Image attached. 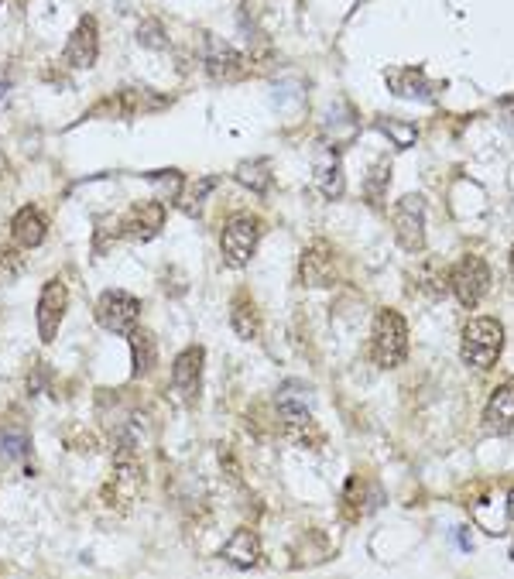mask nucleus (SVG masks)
Instances as JSON below:
<instances>
[{"label":"nucleus","instance_id":"1","mask_svg":"<svg viewBox=\"0 0 514 579\" xmlns=\"http://www.w3.org/2000/svg\"><path fill=\"white\" fill-rule=\"evenodd\" d=\"M141 490H144V470L138 460V449L117 446L114 470H110L107 484H103V504L117 514H127L138 504Z\"/></svg>","mask_w":514,"mask_h":579},{"label":"nucleus","instance_id":"2","mask_svg":"<svg viewBox=\"0 0 514 579\" xmlns=\"http://www.w3.org/2000/svg\"><path fill=\"white\" fill-rule=\"evenodd\" d=\"M371 360L381 371H395L408 360V323L395 309H381L371 333Z\"/></svg>","mask_w":514,"mask_h":579},{"label":"nucleus","instance_id":"3","mask_svg":"<svg viewBox=\"0 0 514 579\" xmlns=\"http://www.w3.org/2000/svg\"><path fill=\"white\" fill-rule=\"evenodd\" d=\"M504 350V326L494 316H477L463 329V364L473 371H491Z\"/></svg>","mask_w":514,"mask_h":579},{"label":"nucleus","instance_id":"4","mask_svg":"<svg viewBox=\"0 0 514 579\" xmlns=\"http://www.w3.org/2000/svg\"><path fill=\"white\" fill-rule=\"evenodd\" d=\"M93 316L103 333L127 336L141 319V302L134 299L131 292H124V288H110V292H103L100 299H96Z\"/></svg>","mask_w":514,"mask_h":579},{"label":"nucleus","instance_id":"5","mask_svg":"<svg viewBox=\"0 0 514 579\" xmlns=\"http://www.w3.org/2000/svg\"><path fill=\"white\" fill-rule=\"evenodd\" d=\"M449 285H453V295H456V302H460L463 309H477V305L487 299V292H491V268H487L484 257L467 254L453 268Z\"/></svg>","mask_w":514,"mask_h":579},{"label":"nucleus","instance_id":"6","mask_svg":"<svg viewBox=\"0 0 514 579\" xmlns=\"http://www.w3.org/2000/svg\"><path fill=\"white\" fill-rule=\"evenodd\" d=\"M257 240H261V223H257L254 216H247V213L234 216V220H230L220 233L223 261H227L230 268H244V264L251 261L254 251H257Z\"/></svg>","mask_w":514,"mask_h":579},{"label":"nucleus","instance_id":"7","mask_svg":"<svg viewBox=\"0 0 514 579\" xmlns=\"http://www.w3.org/2000/svg\"><path fill=\"white\" fill-rule=\"evenodd\" d=\"M395 240L408 254L425 251V199L415 196V192L401 196L395 206Z\"/></svg>","mask_w":514,"mask_h":579},{"label":"nucleus","instance_id":"8","mask_svg":"<svg viewBox=\"0 0 514 579\" xmlns=\"http://www.w3.org/2000/svg\"><path fill=\"white\" fill-rule=\"evenodd\" d=\"M299 278L305 288H329L336 278H340V268H336V251L329 240H312L302 251L299 261Z\"/></svg>","mask_w":514,"mask_h":579},{"label":"nucleus","instance_id":"9","mask_svg":"<svg viewBox=\"0 0 514 579\" xmlns=\"http://www.w3.org/2000/svg\"><path fill=\"white\" fill-rule=\"evenodd\" d=\"M66 309H69V288L66 281L59 278H48L42 295H38V336H42V343H52L55 333H59L62 319H66Z\"/></svg>","mask_w":514,"mask_h":579},{"label":"nucleus","instance_id":"10","mask_svg":"<svg viewBox=\"0 0 514 579\" xmlns=\"http://www.w3.org/2000/svg\"><path fill=\"white\" fill-rule=\"evenodd\" d=\"M96 59H100V24H96L93 14H86V18H79L76 31L69 35L62 62H66L69 69H93Z\"/></svg>","mask_w":514,"mask_h":579},{"label":"nucleus","instance_id":"11","mask_svg":"<svg viewBox=\"0 0 514 579\" xmlns=\"http://www.w3.org/2000/svg\"><path fill=\"white\" fill-rule=\"evenodd\" d=\"M165 227V206L148 199V203H134L120 220V237L134 240V244H148Z\"/></svg>","mask_w":514,"mask_h":579},{"label":"nucleus","instance_id":"12","mask_svg":"<svg viewBox=\"0 0 514 579\" xmlns=\"http://www.w3.org/2000/svg\"><path fill=\"white\" fill-rule=\"evenodd\" d=\"M203 360H206L203 347H186L172 364V388L189 405L199 398V388H203Z\"/></svg>","mask_w":514,"mask_h":579},{"label":"nucleus","instance_id":"13","mask_svg":"<svg viewBox=\"0 0 514 579\" xmlns=\"http://www.w3.org/2000/svg\"><path fill=\"white\" fill-rule=\"evenodd\" d=\"M11 237H14V244L24 247V251L38 247L48 237V213L38 206H21L11 220Z\"/></svg>","mask_w":514,"mask_h":579},{"label":"nucleus","instance_id":"14","mask_svg":"<svg viewBox=\"0 0 514 579\" xmlns=\"http://www.w3.org/2000/svg\"><path fill=\"white\" fill-rule=\"evenodd\" d=\"M210 55H206V76L213 79V83H237V79H244V55L234 52L230 45L223 42H210Z\"/></svg>","mask_w":514,"mask_h":579},{"label":"nucleus","instance_id":"15","mask_svg":"<svg viewBox=\"0 0 514 579\" xmlns=\"http://www.w3.org/2000/svg\"><path fill=\"white\" fill-rule=\"evenodd\" d=\"M220 556L234 569H254L257 562H261V538H257L254 528H237V532L230 535V542L223 545Z\"/></svg>","mask_w":514,"mask_h":579},{"label":"nucleus","instance_id":"16","mask_svg":"<svg viewBox=\"0 0 514 579\" xmlns=\"http://www.w3.org/2000/svg\"><path fill=\"white\" fill-rule=\"evenodd\" d=\"M484 425L491 432H511L514 429V384H501L494 388L491 401L484 408Z\"/></svg>","mask_w":514,"mask_h":579},{"label":"nucleus","instance_id":"17","mask_svg":"<svg viewBox=\"0 0 514 579\" xmlns=\"http://www.w3.org/2000/svg\"><path fill=\"white\" fill-rule=\"evenodd\" d=\"M343 165L336 151H323V158L316 162V189L323 192L326 199H340L343 196Z\"/></svg>","mask_w":514,"mask_h":579},{"label":"nucleus","instance_id":"18","mask_svg":"<svg viewBox=\"0 0 514 579\" xmlns=\"http://www.w3.org/2000/svg\"><path fill=\"white\" fill-rule=\"evenodd\" d=\"M127 340H131V350H134V367H131V374H134V377H148L151 371H155V360H158L155 340H151L148 329H138V326H134L131 333H127Z\"/></svg>","mask_w":514,"mask_h":579},{"label":"nucleus","instance_id":"19","mask_svg":"<svg viewBox=\"0 0 514 579\" xmlns=\"http://www.w3.org/2000/svg\"><path fill=\"white\" fill-rule=\"evenodd\" d=\"M388 83H391V93L408 96V100H429L432 93H439V86H432V90H429V83H425V76H422L419 69L391 72Z\"/></svg>","mask_w":514,"mask_h":579},{"label":"nucleus","instance_id":"20","mask_svg":"<svg viewBox=\"0 0 514 579\" xmlns=\"http://www.w3.org/2000/svg\"><path fill=\"white\" fill-rule=\"evenodd\" d=\"M237 182L251 192H268L271 189V162L268 158H251V162L237 165Z\"/></svg>","mask_w":514,"mask_h":579},{"label":"nucleus","instance_id":"21","mask_svg":"<svg viewBox=\"0 0 514 579\" xmlns=\"http://www.w3.org/2000/svg\"><path fill=\"white\" fill-rule=\"evenodd\" d=\"M213 189H216V175H206V179L189 182V186L179 192V209L186 216H199L203 213V203L210 199Z\"/></svg>","mask_w":514,"mask_h":579},{"label":"nucleus","instance_id":"22","mask_svg":"<svg viewBox=\"0 0 514 579\" xmlns=\"http://www.w3.org/2000/svg\"><path fill=\"white\" fill-rule=\"evenodd\" d=\"M230 326H234V333L240 340H254V336L261 333V316H257V309L244 299V295H240L234 302V309H230Z\"/></svg>","mask_w":514,"mask_h":579},{"label":"nucleus","instance_id":"23","mask_svg":"<svg viewBox=\"0 0 514 579\" xmlns=\"http://www.w3.org/2000/svg\"><path fill=\"white\" fill-rule=\"evenodd\" d=\"M377 131L388 134V138L395 141L398 148H412L415 138H419V131H415L412 124H401V120H388V117L377 120Z\"/></svg>","mask_w":514,"mask_h":579},{"label":"nucleus","instance_id":"24","mask_svg":"<svg viewBox=\"0 0 514 579\" xmlns=\"http://www.w3.org/2000/svg\"><path fill=\"white\" fill-rule=\"evenodd\" d=\"M138 42L144 48H151V52H162V48H168V35H165L162 21H158V18L141 21L138 24Z\"/></svg>","mask_w":514,"mask_h":579},{"label":"nucleus","instance_id":"25","mask_svg":"<svg viewBox=\"0 0 514 579\" xmlns=\"http://www.w3.org/2000/svg\"><path fill=\"white\" fill-rule=\"evenodd\" d=\"M388 175H391L388 162H377V165H374V172L367 175V182H364V196L371 199L374 206H381V196H384V189H388Z\"/></svg>","mask_w":514,"mask_h":579},{"label":"nucleus","instance_id":"26","mask_svg":"<svg viewBox=\"0 0 514 579\" xmlns=\"http://www.w3.org/2000/svg\"><path fill=\"white\" fill-rule=\"evenodd\" d=\"M508 518L514 521V490H511V494H508Z\"/></svg>","mask_w":514,"mask_h":579},{"label":"nucleus","instance_id":"27","mask_svg":"<svg viewBox=\"0 0 514 579\" xmlns=\"http://www.w3.org/2000/svg\"><path fill=\"white\" fill-rule=\"evenodd\" d=\"M511 275H514V247H511Z\"/></svg>","mask_w":514,"mask_h":579},{"label":"nucleus","instance_id":"28","mask_svg":"<svg viewBox=\"0 0 514 579\" xmlns=\"http://www.w3.org/2000/svg\"><path fill=\"white\" fill-rule=\"evenodd\" d=\"M0 4H4V0H0Z\"/></svg>","mask_w":514,"mask_h":579}]
</instances>
